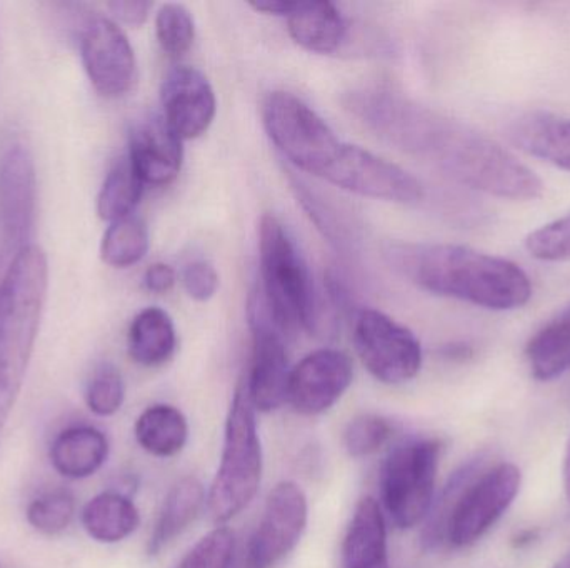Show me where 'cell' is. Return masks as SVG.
<instances>
[{
	"label": "cell",
	"mask_w": 570,
	"mask_h": 568,
	"mask_svg": "<svg viewBox=\"0 0 570 568\" xmlns=\"http://www.w3.org/2000/svg\"><path fill=\"white\" fill-rule=\"evenodd\" d=\"M508 137L522 152L570 172V119L549 112H528L512 120Z\"/></svg>",
	"instance_id": "17"
},
{
	"label": "cell",
	"mask_w": 570,
	"mask_h": 568,
	"mask_svg": "<svg viewBox=\"0 0 570 568\" xmlns=\"http://www.w3.org/2000/svg\"><path fill=\"white\" fill-rule=\"evenodd\" d=\"M522 474L514 464L482 470L468 484L445 526V539L454 549H465L482 539L514 504Z\"/></svg>",
	"instance_id": "8"
},
{
	"label": "cell",
	"mask_w": 570,
	"mask_h": 568,
	"mask_svg": "<svg viewBox=\"0 0 570 568\" xmlns=\"http://www.w3.org/2000/svg\"><path fill=\"white\" fill-rule=\"evenodd\" d=\"M285 19L294 42L308 52H335L347 33L344 16L335 3L327 0L294 2Z\"/></svg>",
	"instance_id": "19"
},
{
	"label": "cell",
	"mask_w": 570,
	"mask_h": 568,
	"mask_svg": "<svg viewBox=\"0 0 570 568\" xmlns=\"http://www.w3.org/2000/svg\"><path fill=\"white\" fill-rule=\"evenodd\" d=\"M394 427L384 417L364 413L355 417L344 430L345 452L354 459L374 456L391 440Z\"/></svg>",
	"instance_id": "31"
},
{
	"label": "cell",
	"mask_w": 570,
	"mask_h": 568,
	"mask_svg": "<svg viewBox=\"0 0 570 568\" xmlns=\"http://www.w3.org/2000/svg\"><path fill=\"white\" fill-rule=\"evenodd\" d=\"M80 56L90 82L100 96H126L136 82V53L124 30L107 17L87 22L80 39Z\"/></svg>",
	"instance_id": "13"
},
{
	"label": "cell",
	"mask_w": 570,
	"mask_h": 568,
	"mask_svg": "<svg viewBox=\"0 0 570 568\" xmlns=\"http://www.w3.org/2000/svg\"><path fill=\"white\" fill-rule=\"evenodd\" d=\"M264 126L274 146L295 167L324 177L342 142L328 123L294 93H269L263 107Z\"/></svg>",
	"instance_id": "6"
},
{
	"label": "cell",
	"mask_w": 570,
	"mask_h": 568,
	"mask_svg": "<svg viewBox=\"0 0 570 568\" xmlns=\"http://www.w3.org/2000/svg\"><path fill=\"white\" fill-rule=\"evenodd\" d=\"M385 259L419 289L482 309H521L532 297L531 279L518 263L471 247L392 243L385 249Z\"/></svg>",
	"instance_id": "2"
},
{
	"label": "cell",
	"mask_w": 570,
	"mask_h": 568,
	"mask_svg": "<svg viewBox=\"0 0 570 568\" xmlns=\"http://www.w3.org/2000/svg\"><path fill=\"white\" fill-rule=\"evenodd\" d=\"M263 292L281 332L297 329L317 332L311 277L301 253L279 219L264 216L259 227Z\"/></svg>",
	"instance_id": "4"
},
{
	"label": "cell",
	"mask_w": 570,
	"mask_h": 568,
	"mask_svg": "<svg viewBox=\"0 0 570 568\" xmlns=\"http://www.w3.org/2000/svg\"><path fill=\"white\" fill-rule=\"evenodd\" d=\"M308 520L304 490L284 480L271 490L257 529L247 544L244 564L249 568H274L301 542Z\"/></svg>",
	"instance_id": "12"
},
{
	"label": "cell",
	"mask_w": 570,
	"mask_h": 568,
	"mask_svg": "<svg viewBox=\"0 0 570 568\" xmlns=\"http://www.w3.org/2000/svg\"><path fill=\"white\" fill-rule=\"evenodd\" d=\"M564 489L566 496H568L570 502V440L568 444V450H566L564 459Z\"/></svg>",
	"instance_id": "39"
},
{
	"label": "cell",
	"mask_w": 570,
	"mask_h": 568,
	"mask_svg": "<svg viewBox=\"0 0 570 568\" xmlns=\"http://www.w3.org/2000/svg\"><path fill=\"white\" fill-rule=\"evenodd\" d=\"M126 399V386L116 367L106 363L90 377L86 389V403L99 417L116 416Z\"/></svg>",
	"instance_id": "32"
},
{
	"label": "cell",
	"mask_w": 570,
	"mask_h": 568,
	"mask_svg": "<svg viewBox=\"0 0 570 568\" xmlns=\"http://www.w3.org/2000/svg\"><path fill=\"white\" fill-rule=\"evenodd\" d=\"M127 160L144 186H169L183 169V140L169 129L166 120H144L130 132Z\"/></svg>",
	"instance_id": "16"
},
{
	"label": "cell",
	"mask_w": 570,
	"mask_h": 568,
	"mask_svg": "<svg viewBox=\"0 0 570 568\" xmlns=\"http://www.w3.org/2000/svg\"><path fill=\"white\" fill-rule=\"evenodd\" d=\"M257 12L269 13V16L287 17L291 13L294 2H285V0H259V2L250 3Z\"/></svg>",
	"instance_id": "38"
},
{
	"label": "cell",
	"mask_w": 570,
	"mask_h": 568,
	"mask_svg": "<svg viewBox=\"0 0 570 568\" xmlns=\"http://www.w3.org/2000/svg\"><path fill=\"white\" fill-rule=\"evenodd\" d=\"M183 283L190 299L207 302L219 289V273L210 263L196 260L184 269Z\"/></svg>",
	"instance_id": "35"
},
{
	"label": "cell",
	"mask_w": 570,
	"mask_h": 568,
	"mask_svg": "<svg viewBox=\"0 0 570 568\" xmlns=\"http://www.w3.org/2000/svg\"><path fill=\"white\" fill-rule=\"evenodd\" d=\"M164 120L180 140L206 133L217 112L216 92L209 79L196 67L169 70L160 89Z\"/></svg>",
	"instance_id": "15"
},
{
	"label": "cell",
	"mask_w": 570,
	"mask_h": 568,
	"mask_svg": "<svg viewBox=\"0 0 570 568\" xmlns=\"http://www.w3.org/2000/svg\"><path fill=\"white\" fill-rule=\"evenodd\" d=\"M234 544L233 530L217 527L187 552L177 568H230Z\"/></svg>",
	"instance_id": "34"
},
{
	"label": "cell",
	"mask_w": 570,
	"mask_h": 568,
	"mask_svg": "<svg viewBox=\"0 0 570 568\" xmlns=\"http://www.w3.org/2000/svg\"><path fill=\"white\" fill-rule=\"evenodd\" d=\"M352 342L358 359L379 382L401 386L421 372L422 347L417 337L379 310L355 313Z\"/></svg>",
	"instance_id": "7"
},
{
	"label": "cell",
	"mask_w": 570,
	"mask_h": 568,
	"mask_svg": "<svg viewBox=\"0 0 570 568\" xmlns=\"http://www.w3.org/2000/svg\"><path fill=\"white\" fill-rule=\"evenodd\" d=\"M441 452V440L414 437L397 444L385 457L379 482L382 506L397 529H414L428 519Z\"/></svg>",
	"instance_id": "5"
},
{
	"label": "cell",
	"mask_w": 570,
	"mask_h": 568,
	"mask_svg": "<svg viewBox=\"0 0 570 568\" xmlns=\"http://www.w3.org/2000/svg\"><path fill=\"white\" fill-rule=\"evenodd\" d=\"M207 502L206 490L196 477L189 476L174 484L160 509L159 519L149 540L150 556H157L164 547L183 536L190 524L197 519L204 504Z\"/></svg>",
	"instance_id": "21"
},
{
	"label": "cell",
	"mask_w": 570,
	"mask_h": 568,
	"mask_svg": "<svg viewBox=\"0 0 570 568\" xmlns=\"http://www.w3.org/2000/svg\"><path fill=\"white\" fill-rule=\"evenodd\" d=\"M322 179L355 196L385 202L417 203L425 197L421 180L407 170L348 143H342Z\"/></svg>",
	"instance_id": "10"
},
{
	"label": "cell",
	"mask_w": 570,
	"mask_h": 568,
	"mask_svg": "<svg viewBox=\"0 0 570 568\" xmlns=\"http://www.w3.org/2000/svg\"><path fill=\"white\" fill-rule=\"evenodd\" d=\"M525 249L542 262L570 260V213L529 233Z\"/></svg>",
	"instance_id": "33"
},
{
	"label": "cell",
	"mask_w": 570,
	"mask_h": 568,
	"mask_svg": "<svg viewBox=\"0 0 570 568\" xmlns=\"http://www.w3.org/2000/svg\"><path fill=\"white\" fill-rule=\"evenodd\" d=\"M156 33L164 52L180 57L193 47L196 23L183 3H164L156 17Z\"/></svg>",
	"instance_id": "30"
},
{
	"label": "cell",
	"mask_w": 570,
	"mask_h": 568,
	"mask_svg": "<svg viewBox=\"0 0 570 568\" xmlns=\"http://www.w3.org/2000/svg\"><path fill=\"white\" fill-rule=\"evenodd\" d=\"M342 567L391 568L384 514L372 497L355 507L342 542Z\"/></svg>",
	"instance_id": "18"
},
{
	"label": "cell",
	"mask_w": 570,
	"mask_h": 568,
	"mask_svg": "<svg viewBox=\"0 0 570 568\" xmlns=\"http://www.w3.org/2000/svg\"><path fill=\"white\" fill-rule=\"evenodd\" d=\"M354 377L351 359L341 350L321 349L291 370L287 402L305 417L321 416L347 392Z\"/></svg>",
	"instance_id": "14"
},
{
	"label": "cell",
	"mask_w": 570,
	"mask_h": 568,
	"mask_svg": "<svg viewBox=\"0 0 570 568\" xmlns=\"http://www.w3.org/2000/svg\"><path fill=\"white\" fill-rule=\"evenodd\" d=\"M83 530L99 544H119L140 526L136 504L117 490H107L90 499L82 509Z\"/></svg>",
	"instance_id": "22"
},
{
	"label": "cell",
	"mask_w": 570,
	"mask_h": 568,
	"mask_svg": "<svg viewBox=\"0 0 570 568\" xmlns=\"http://www.w3.org/2000/svg\"><path fill=\"white\" fill-rule=\"evenodd\" d=\"M253 362L246 376L250 402L259 412H274L287 402L288 369L284 333L271 316L261 289L249 299Z\"/></svg>",
	"instance_id": "11"
},
{
	"label": "cell",
	"mask_w": 570,
	"mask_h": 568,
	"mask_svg": "<svg viewBox=\"0 0 570 568\" xmlns=\"http://www.w3.org/2000/svg\"><path fill=\"white\" fill-rule=\"evenodd\" d=\"M256 412L243 377L230 400L220 466L207 496L214 522L226 524L239 516L263 482L264 456Z\"/></svg>",
	"instance_id": "3"
},
{
	"label": "cell",
	"mask_w": 570,
	"mask_h": 568,
	"mask_svg": "<svg viewBox=\"0 0 570 568\" xmlns=\"http://www.w3.org/2000/svg\"><path fill=\"white\" fill-rule=\"evenodd\" d=\"M110 12L114 13L119 22L130 27H140L149 17L153 2H142V0H116L109 2Z\"/></svg>",
	"instance_id": "36"
},
{
	"label": "cell",
	"mask_w": 570,
	"mask_h": 568,
	"mask_svg": "<svg viewBox=\"0 0 570 568\" xmlns=\"http://www.w3.org/2000/svg\"><path fill=\"white\" fill-rule=\"evenodd\" d=\"M532 376L551 382L570 369V306L546 323L525 349Z\"/></svg>",
	"instance_id": "25"
},
{
	"label": "cell",
	"mask_w": 570,
	"mask_h": 568,
	"mask_svg": "<svg viewBox=\"0 0 570 568\" xmlns=\"http://www.w3.org/2000/svg\"><path fill=\"white\" fill-rule=\"evenodd\" d=\"M137 444L150 456L169 459L183 452L189 440L186 416L169 403L147 407L134 427Z\"/></svg>",
	"instance_id": "24"
},
{
	"label": "cell",
	"mask_w": 570,
	"mask_h": 568,
	"mask_svg": "<svg viewBox=\"0 0 570 568\" xmlns=\"http://www.w3.org/2000/svg\"><path fill=\"white\" fill-rule=\"evenodd\" d=\"M237 568H249V567H247L246 564L243 562V566L237 567Z\"/></svg>",
	"instance_id": "41"
},
{
	"label": "cell",
	"mask_w": 570,
	"mask_h": 568,
	"mask_svg": "<svg viewBox=\"0 0 570 568\" xmlns=\"http://www.w3.org/2000/svg\"><path fill=\"white\" fill-rule=\"evenodd\" d=\"M482 470H484V459H475L469 462L468 466L461 467L451 477L439 499L434 500L431 512H429L428 519H425L428 520V526L424 529V544L429 549H435V547L444 544L445 526H448L449 517H451L459 496L468 487V484L475 476H479Z\"/></svg>",
	"instance_id": "28"
},
{
	"label": "cell",
	"mask_w": 570,
	"mask_h": 568,
	"mask_svg": "<svg viewBox=\"0 0 570 568\" xmlns=\"http://www.w3.org/2000/svg\"><path fill=\"white\" fill-rule=\"evenodd\" d=\"M109 450V440L102 430L73 426L62 430L50 444V464L66 479H87L102 469Z\"/></svg>",
	"instance_id": "20"
},
{
	"label": "cell",
	"mask_w": 570,
	"mask_h": 568,
	"mask_svg": "<svg viewBox=\"0 0 570 568\" xmlns=\"http://www.w3.org/2000/svg\"><path fill=\"white\" fill-rule=\"evenodd\" d=\"M149 250V230L140 217L129 216L110 223L100 243V257L116 269L136 266Z\"/></svg>",
	"instance_id": "26"
},
{
	"label": "cell",
	"mask_w": 570,
	"mask_h": 568,
	"mask_svg": "<svg viewBox=\"0 0 570 568\" xmlns=\"http://www.w3.org/2000/svg\"><path fill=\"white\" fill-rule=\"evenodd\" d=\"M347 109L385 142L469 189L515 202H529L544 193V183L534 170L501 143L391 90L352 92Z\"/></svg>",
	"instance_id": "1"
},
{
	"label": "cell",
	"mask_w": 570,
	"mask_h": 568,
	"mask_svg": "<svg viewBox=\"0 0 570 568\" xmlns=\"http://www.w3.org/2000/svg\"><path fill=\"white\" fill-rule=\"evenodd\" d=\"M142 192V180L139 179L129 160H122L110 170L100 189L97 197V213L100 219L110 223L132 216Z\"/></svg>",
	"instance_id": "27"
},
{
	"label": "cell",
	"mask_w": 570,
	"mask_h": 568,
	"mask_svg": "<svg viewBox=\"0 0 570 568\" xmlns=\"http://www.w3.org/2000/svg\"><path fill=\"white\" fill-rule=\"evenodd\" d=\"M552 568H570V552L566 554L562 559H559Z\"/></svg>",
	"instance_id": "40"
},
{
	"label": "cell",
	"mask_w": 570,
	"mask_h": 568,
	"mask_svg": "<svg viewBox=\"0 0 570 568\" xmlns=\"http://www.w3.org/2000/svg\"><path fill=\"white\" fill-rule=\"evenodd\" d=\"M144 286L149 292L167 293L176 286V272L167 263H154L146 270Z\"/></svg>",
	"instance_id": "37"
},
{
	"label": "cell",
	"mask_w": 570,
	"mask_h": 568,
	"mask_svg": "<svg viewBox=\"0 0 570 568\" xmlns=\"http://www.w3.org/2000/svg\"><path fill=\"white\" fill-rule=\"evenodd\" d=\"M27 522L43 536L66 532L76 517V499L69 490H52L37 497L27 507Z\"/></svg>",
	"instance_id": "29"
},
{
	"label": "cell",
	"mask_w": 570,
	"mask_h": 568,
	"mask_svg": "<svg viewBox=\"0 0 570 568\" xmlns=\"http://www.w3.org/2000/svg\"><path fill=\"white\" fill-rule=\"evenodd\" d=\"M177 336L173 319L159 307H147L130 323L127 347L134 362L159 367L176 352Z\"/></svg>",
	"instance_id": "23"
},
{
	"label": "cell",
	"mask_w": 570,
	"mask_h": 568,
	"mask_svg": "<svg viewBox=\"0 0 570 568\" xmlns=\"http://www.w3.org/2000/svg\"><path fill=\"white\" fill-rule=\"evenodd\" d=\"M36 167L29 150L13 146L0 159V282L29 247L36 212Z\"/></svg>",
	"instance_id": "9"
}]
</instances>
